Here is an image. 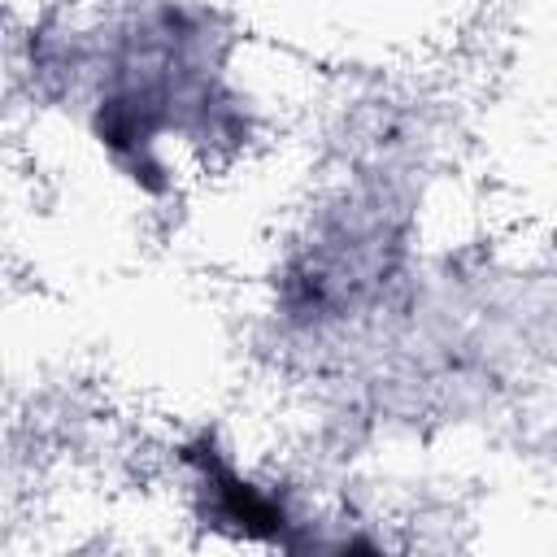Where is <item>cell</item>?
I'll use <instances>...</instances> for the list:
<instances>
[{
  "mask_svg": "<svg viewBox=\"0 0 557 557\" xmlns=\"http://www.w3.org/2000/svg\"><path fill=\"white\" fill-rule=\"evenodd\" d=\"M183 461L191 470L196 483V500H200V518L218 531L244 535V540H270V544H296L292 540V513L287 505L252 483L248 474L235 470V461L226 453L213 448V440H196L183 448Z\"/></svg>",
  "mask_w": 557,
  "mask_h": 557,
  "instance_id": "1",
  "label": "cell"
}]
</instances>
